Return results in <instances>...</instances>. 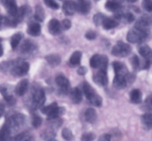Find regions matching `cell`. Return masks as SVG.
<instances>
[{
    "instance_id": "7a4b0ae2",
    "label": "cell",
    "mask_w": 152,
    "mask_h": 141,
    "mask_svg": "<svg viewBox=\"0 0 152 141\" xmlns=\"http://www.w3.org/2000/svg\"><path fill=\"white\" fill-rule=\"evenodd\" d=\"M83 91L85 94L86 97L90 103L96 107L102 106V99L97 93L96 92L93 87L87 82H84L83 84Z\"/></svg>"
},
{
    "instance_id": "4fadbf2b",
    "label": "cell",
    "mask_w": 152,
    "mask_h": 141,
    "mask_svg": "<svg viewBox=\"0 0 152 141\" xmlns=\"http://www.w3.org/2000/svg\"><path fill=\"white\" fill-rule=\"evenodd\" d=\"M28 80L24 79L18 82L15 88V93L18 96H23L26 93L28 88Z\"/></svg>"
},
{
    "instance_id": "8d00e7d4",
    "label": "cell",
    "mask_w": 152,
    "mask_h": 141,
    "mask_svg": "<svg viewBox=\"0 0 152 141\" xmlns=\"http://www.w3.org/2000/svg\"><path fill=\"white\" fill-rule=\"evenodd\" d=\"M57 106H58V104H57V103H51L50 105H49V106H47L43 107V108L41 109V112L43 113V114L48 115V114H49V113H50L51 111H52V110H53L54 108Z\"/></svg>"
},
{
    "instance_id": "6da1fadb",
    "label": "cell",
    "mask_w": 152,
    "mask_h": 141,
    "mask_svg": "<svg viewBox=\"0 0 152 141\" xmlns=\"http://www.w3.org/2000/svg\"><path fill=\"white\" fill-rule=\"evenodd\" d=\"M150 36V30H143L135 27L128 31L127 40L131 43H142L146 41Z\"/></svg>"
},
{
    "instance_id": "681fc988",
    "label": "cell",
    "mask_w": 152,
    "mask_h": 141,
    "mask_svg": "<svg viewBox=\"0 0 152 141\" xmlns=\"http://www.w3.org/2000/svg\"><path fill=\"white\" fill-rule=\"evenodd\" d=\"M123 16L125 20H127V22L129 23L132 22L135 20V17H134V16L131 13H126V14H124Z\"/></svg>"
},
{
    "instance_id": "d4e9b609",
    "label": "cell",
    "mask_w": 152,
    "mask_h": 141,
    "mask_svg": "<svg viewBox=\"0 0 152 141\" xmlns=\"http://www.w3.org/2000/svg\"><path fill=\"white\" fill-rule=\"evenodd\" d=\"M130 98L132 103L138 104L142 102V94L140 90L139 89H134L131 92L130 94Z\"/></svg>"
},
{
    "instance_id": "e0dca14e",
    "label": "cell",
    "mask_w": 152,
    "mask_h": 141,
    "mask_svg": "<svg viewBox=\"0 0 152 141\" xmlns=\"http://www.w3.org/2000/svg\"><path fill=\"white\" fill-rule=\"evenodd\" d=\"M70 98L72 101L75 104H78L82 100V93L81 91L78 88H75L70 91Z\"/></svg>"
},
{
    "instance_id": "d6a6232c",
    "label": "cell",
    "mask_w": 152,
    "mask_h": 141,
    "mask_svg": "<svg viewBox=\"0 0 152 141\" xmlns=\"http://www.w3.org/2000/svg\"><path fill=\"white\" fill-rule=\"evenodd\" d=\"M151 52V49L147 45H142L139 48V53H140V54L144 58H145V59H147L148 56L150 55Z\"/></svg>"
},
{
    "instance_id": "db71d44e",
    "label": "cell",
    "mask_w": 152,
    "mask_h": 141,
    "mask_svg": "<svg viewBox=\"0 0 152 141\" xmlns=\"http://www.w3.org/2000/svg\"><path fill=\"white\" fill-rule=\"evenodd\" d=\"M146 59H148V62H150L151 64L152 63V51H151V52L150 55H149V56H148V58Z\"/></svg>"
},
{
    "instance_id": "ee69618b",
    "label": "cell",
    "mask_w": 152,
    "mask_h": 141,
    "mask_svg": "<svg viewBox=\"0 0 152 141\" xmlns=\"http://www.w3.org/2000/svg\"><path fill=\"white\" fill-rule=\"evenodd\" d=\"M95 134L93 133H84L81 136V140L84 141H90L95 139Z\"/></svg>"
},
{
    "instance_id": "4316f807",
    "label": "cell",
    "mask_w": 152,
    "mask_h": 141,
    "mask_svg": "<svg viewBox=\"0 0 152 141\" xmlns=\"http://www.w3.org/2000/svg\"><path fill=\"white\" fill-rule=\"evenodd\" d=\"M142 123L147 129H152V113H147L142 115L141 118Z\"/></svg>"
},
{
    "instance_id": "52a82bcc",
    "label": "cell",
    "mask_w": 152,
    "mask_h": 141,
    "mask_svg": "<svg viewBox=\"0 0 152 141\" xmlns=\"http://www.w3.org/2000/svg\"><path fill=\"white\" fill-rule=\"evenodd\" d=\"M133 79L134 78L130 74H128V75L116 74L113 80V85L117 89H123L126 88L128 82H130V80H134Z\"/></svg>"
},
{
    "instance_id": "f907efd6",
    "label": "cell",
    "mask_w": 152,
    "mask_h": 141,
    "mask_svg": "<svg viewBox=\"0 0 152 141\" xmlns=\"http://www.w3.org/2000/svg\"><path fill=\"white\" fill-rule=\"evenodd\" d=\"M111 139V136L108 134H102V136H100L99 137V140H102V141H109Z\"/></svg>"
},
{
    "instance_id": "277c9868",
    "label": "cell",
    "mask_w": 152,
    "mask_h": 141,
    "mask_svg": "<svg viewBox=\"0 0 152 141\" xmlns=\"http://www.w3.org/2000/svg\"><path fill=\"white\" fill-rule=\"evenodd\" d=\"M46 101L45 92L42 88H35L32 93L31 106L34 109H37L42 107Z\"/></svg>"
},
{
    "instance_id": "5b68a950",
    "label": "cell",
    "mask_w": 152,
    "mask_h": 141,
    "mask_svg": "<svg viewBox=\"0 0 152 141\" xmlns=\"http://www.w3.org/2000/svg\"><path fill=\"white\" fill-rule=\"evenodd\" d=\"M25 122H26V117L24 114H16L11 116L7 120L5 123L9 126L10 129H11V132H15L24 125Z\"/></svg>"
},
{
    "instance_id": "ac0fdd59",
    "label": "cell",
    "mask_w": 152,
    "mask_h": 141,
    "mask_svg": "<svg viewBox=\"0 0 152 141\" xmlns=\"http://www.w3.org/2000/svg\"><path fill=\"white\" fill-rule=\"evenodd\" d=\"M0 92L3 95L4 98L6 100L7 103H9L10 105H14L16 103V100L12 95L9 94L8 90L5 85H1L0 86Z\"/></svg>"
},
{
    "instance_id": "5bb4252c",
    "label": "cell",
    "mask_w": 152,
    "mask_h": 141,
    "mask_svg": "<svg viewBox=\"0 0 152 141\" xmlns=\"http://www.w3.org/2000/svg\"><path fill=\"white\" fill-rule=\"evenodd\" d=\"M61 25L58 20L56 19H52L50 20L49 23V30L51 34L58 35L61 31Z\"/></svg>"
},
{
    "instance_id": "9f6ffc18",
    "label": "cell",
    "mask_w": 152,
    "mask_h": 141,
    "mask_svg": "<svg viewBox=\"0 0 152 141\" xmlns=\"http://www.w3.org/2000/svg\"><path fill=\"white\" fill-rule=\"evenodd\" d=\"M126 1H128V2H136L137 1H138V0H126Z\"/></svg>"
},
{
    "instance_id": "ffe728a7",
    "label": "cell",
    "mask_w": 152,
    "mask_h": 141,
    "mask_svg": "<svg viewBox=\"0 0 152 141\" xmlns=\"http://www.w3.org/2000/svg\"><path fill=\"white\" fill-rule=\"evenodd\" d=\"M65 112V108L63 107H55L49 114H48V120H54L58 119L60 116L63 115Z\"/></svg>"
},
{
    "instance_id": "8992f818",
    "label": "cell",
    "mask_w": 152,
    "mask_h": 141,
    "mask_svg": "<svg viewBox=\"0 0 152 141\" xmlns=\"http://www.w3.org/2000/svg\"><path fill=\"white\" fill-rule=\"evenodd\" d=\"M131 52V47L127 43H123L122 41H119L114 46L112 49V54L115 56L119 57H125L130 54Z\"/></svg>"
},
{
    "instance_id": "c3c4849f",
    "label": "cell",
    "mask_w": 152,
    "mask_h": 141,
    "mask_svg": "<svg viewBox=\"0 0 152 141\" xmlns=\"http://www.w3.org/2000/svg\"><path fill=\"white\" fill-rule=\"evenodd\" d=\"M71 25L72 23L69 20H66H66H64L62 21L61 27H62L63 29H64V30H68V29H69L70 27H71Z\"/></svg>"
},
{
    "instance_id": "7bdbcfd3",
    "label": "cell",
    "mask_w": 152,
    "mask_h": 141,
    "mask_svg": "<svg viewBox=\"0 0 152 141\" xmlns=\"http://www.w3.org/2000/svg\"><path fill=\"white\" fill-rule=\"evenodd\" d=\"M107 65H108V58L106 56H104V55H102V61H101L100 68L101 69H104L107 71Z\"/></svg>"
},
{
    "instance_id": "ba28073f",
    "label": "cell",
    "mask_w": 152,
    "mask_h": 141,
    "mask_svg": "<svg viewBox=\"0 0 152 141\" xmlns=\"http://www.w3.org/2000/svg\"><path fill=\"white\" fill-rule=\"evenodd\" d=\"M55 82L58 86H59L61 92H63L64 94H66L68 92L69 90L70 82L65 76H64L63 74L58 75L55 78Z\"/></svg>"
},
{
    "instance_id": "f546056e",
    "label": "cell",
    "mask_w": 152,
    "mask_h": 141,
    "mask_svg": "<svg viewBox=\"0 0 152 141\" xmlns=\"http://www.w3.org/2000/svg\"><path fill=\"white\" fill-rule=\"evenodd\" d=\"M81 56H82V53H81V51H77L74 52V53L72 54V55L71 56V57H70V63L73 65H79L80 62H81Z\"/></svg>"
},
{
    "instance_id": "2e32d148",
    "label": "cell",
    "mask_w": 152,
    "mask_h": 141,
    "mask_svg": "<svg viewBox=\"0 0 152 141\" xmlns=\"http://www.w3.org/2000/svg\"><path fill=\"white\" fill-rule=\"evenodd\" d=\"M113 66L114 68V72L116 74H121V75H128V71L127 69V67L124 63L118 61H115L113 63Z\"/></svg>"
},
{
    "instance_id": "60d3db41",
    "label": "cell",
    "mask_w": 152,
    "mask_h": 141,
    "mask_svg": "<svg viewBox=\"0 0 152 141\" xmlns=\"http://www.w3.org/2000/svg\"><path fill=\"white\" fill-rule=\"evenodd\" d=\"M44 2L45 4L52 9L56 10L59 8V5L55 2V0H44Z\"/></svg>"
},
{
    "instance_id": "7402d4cb",
    "label": "cell",
    "mask_w": 152,
    "mask_h": 141,
    "mask_svg": "<svg viewBox=\"0 0 152 141\" xmlns=\"http://www.w3.org/2000/svg\"><path fill=\"white\" fill-rule=\"evenodd\" d=\"M105 8L110 11H113V12H115V11H117L122 8V5L120 4V2H117V1H115V0H110L107 1L105 4Z\"/></svg>"
},
{
    "instance_id": "603a6c76",
    "label": "cell",
    "mask_w": 152,
    "mask_h": 141,
    "mask_svg": "<svg viewBox=\"0 0 152 141\" xmlns=\"http://www.w3.org/2000/svg\"><path fill=\"white\" fill-rule=\"evenodd\" d=\"M11 133H12L11 129H10V127L6 123H5L0 129V140H8L9 137L11 136Z\"/></svg>"
},
{
    "instance_id": "bcb514c9",
    "label": "cell",
    "mask_w": 152,
    "mask_h": 141,
    "mask_svg": "<svg viewBox=\"0 0 152 141\" xmlns=\"http://www.w3.org/2000/svg\"><path fill=\"white\" fill-rule=\"evenodd\" d=\"M96 36H97V34H96V31H93V30H89L85 34L86 38L90 40H95L96 38Z\"/></svg>"
},
{
    "instance_id": "9c48e42d",
    "label": "cell",
    "mask_w": 152,
    "mask_h": 141,
    "mask_svg": "<svg viewBox=\"0 0 152 141\" xmlns=\"http://www.w3.org/2000/svg\"><path fill=\"white\" fill-rule=\"evenodd\" d=\"M3 6L5 7L8 14L12 17H15L18 12L17 3L15 0H0Z\"/></svg>"
},
{
    "instance_id": "8fae6325",
    "label": "cell",
    "mask_w": 152,
    "mask_h": 141,
    "mask_svg": "<svg viewBox=\"0 0 152 141\" xmlns=\"http://www.w3.org/2000/svg\"><path fill=\"white\" fill-rule=\"evenodd\" d=\"M152 24V20L149 17L143 16L142 17L137 20L135 27L143 30H150V27Z\"/></svg>"
},
{
    "instance_id": "ab89813d",
    "label": "cell",
    "mask_w": 152,
    "mask_h": 141,
    "mask_svg": "<svg viewBox=\"0 0 152 141\" xmlns=\"http://www.w3.org/2000/svg\"><path fill=\"white\" fill-rule=\"evenodd\" d=\"M144 106L146 110L152 111V94H150V95L146 98L145 101Z\"/></svg>"
},
{
    "instance_id": "11a10c76",
    "label": "cell",
    "mask_w": 152,
    "mask_h": 141,
    "mask_svg": "<svg viewBox=\"0 0 152 141\" xmlns=\"http://www.w3.org/2000/svg\"><path fill=\"white\" fill-rule=\"evenodd\" d=\"M3 55V48H2V45L0 44V57Z\"/></svg>"
},
{
    "instance_id": "816d5d0a",
    "label": "cell",
    "mask_w": 152,
    "mask_h": 141,
    "mask_svg": "<svg viewBox=\"0 0 152 141\" xmlns=\"http://www.w3.org/2000/svg\"><path fill=\"white\" fill-rule=\"evenodd\" d=\"M87 72V69L86 67L82 66V67H80L78 70V74L79 75H84Z\"/></svg>"
},
{
    "instance_id": "7dc6e473",
    "label": "cell",
    "mask_w": 152,
    "mask_h": 141,
    "mask_svg": "<svg viewBox=\"0 0 152 141\" xmlns=\"http://www.w3.org/2000/svg\"><path fill=\"white\" fill-rule=\"evenodd\" d=\"M7 25H10V20L6 17L0 15V27Z\"/></svg>"
},
{
    "instance_id": "74e56055",
    "label": "cell",
    "mask_w": 152,
    "mask_h": 141,
    "mask_svg": "<svg viewBox=\"0 0 152 141\" xmlns=\"http://www.w3.org/2000/svg\"><path fill=\"white\" fill-rule=\"evenodd\" d=\"M62 137L66 140H71L73 138V134L69 129L64 128L62 131Z\"/></svg>"
},
{
    "instance_id": "f1b7e54d",
    "label": "cell",
    "mask_w": 152,
    "mask_h": 141,
    "mask_svg": "<svg viewBox=\"0 0 152 141\" xmlns=\"http://www.w3.org/2000/svg\"><path fill=\"white\" fill-rule=\"evenodd\" d=\"M34 19L37 21L43 22L45 19V12L43 8L40 5H37L35 9Z\"/></svg>"
},
{
    "instance_id": "83f0119b",
    "label": "cell",
    "mask_w": 152,
    "mask_h": 141,
    "mask_svg": "<svg viewBox=\"0 0 152 141\" xmlns=\"http://www.w3.org/2000/svg\"><path fill=\"white\" fill-rule=\"evenodd\" d=\"M34 49V45L30 40H26L21 46V51L24 54L30 53L33 51Z\"/></svg>"
},
{
    "instance_id": "f35d334b",
    "label": "cell",
    "mask_w": 152,
    "mask_h": 141,
    "mask_svg": "<svg viewBox=\"0 0 152 141\" xmlns=\"http://www.w3.org/2000/svg\"><path fill=\"white\" fill-rule=\"evenodd\" d=\"M142 7L148 12H152V0H143Z\"/></svg>"
},
{
    "instance_id": "cb8c5ba5",
    "label": "cell",
    "mask_w": 152,
    "mask_h": 141,
    "mask_svg": "<svg viewBox=\"0 0 152 141\" xmlns=\"http://www.w3.org/2000/svg\"><path fill=\"white\" fill-rule=\"evenodd\" d=\"M84 117L88 123H93L97 119V113L93 108H88L84 113Z\"/></svg>"
},
{
    "instance_id": "9a60e30c",
    "label": "cell",
    "mask_w": 152,
    "mask_h": 141,
    "mask_svg": "<svg viewBox=\"0 0 152 141\" xmlns=\"http://www.w3.org/2000/svg\"><path fill=\"white\" fill-rule=\"evenodd\" d=\"M63 11L66 15H72L76 11L75 2L72 0H67L63 5Z\"/></svg>"
},
{
    "instance_id": "d590c367",
    "label": "cell",
    "mask_w": 152,
    "mask_h": 141,
    "mask_svg": "<svg viewBox=\"0 0 152 141\" xmlns=\"http://www.w3.org/2000/svg\"><path fill=\"white\" fill-rule=\"evenodd\" d=\"M31 123L34 128H39L42 124V118L37 114H34L32 117Z\"/></svg>"
},
{
    "instance_id": "d6986e66",
    "label": "cell",
    "mask_w": 152,
    "mask_h": 141,
    "mask_svg": "<svg viewBox=\"0 0 152 141\" xmlns=\"http://www.w3.org/2000/svg\"><path fill=\"white\" fill-rule=\"evenodd\" d=\"M28 33L32 37H37L41 33V27L38 23H31L28 28Z\"/></svg>"
},
{
    "instance_id": "484cf974",
    "label": "cell",
    "mask_w": 152,
    "mask_h": 141,
    "mask_svg": "<svg viewBox=\"0 0 152 141\" xmlns=\"http://www.w3.org/2000/svg\"><path fill=\"white\" fill-rule=\"evenodd\" d=\"M119 25V22H118L116 20H113V19L110 18H105L103 22V25L104 28L106 29V30H110V29L114 28V27H116V26H118Z\"/></svg>"
},
{
    "instance_id": "7c38bea8",
    "label": "cell",
    "mask_w": 152,
    "mask_h": 141,
    "mask_svg": "<svg viewBox=\"0 0 152 141\" xmlns=\"http://www.w3.org/2000/svg\"><path fill=\"white\" fill-rule=\"evenodd\" d=\"M76 11L82 14H87L90 10V2L86 0H77L75 2Z\"/></svg>"
},
{
    "instance_id": "e575fe53",
    "label": "cell",
    "mask_w": 152,
    "mask_h": 141,
    "mask_svg": "<svg viewBox=\"0 0 152 141\" xmlns=\"http://www.w3.org/2000/svg\"><path fill=\"white\" fill-rule=\"evenodd\" d=\"M106 17L102 14H97L93 17V22L96 26H100L103 24V22Z\"/></svg>"
},
{
    "instance_id": "1f68e13d",
    "label": "cell",
    "mask_w": 152,
    "mask_h": 141,
    "mask_svg": "<svg viewBox=\"0 0 152 141\" xmlns=\"http://www.w3.org/2000/svg\"><path fill=\"white\" fill-rule=\"evenodd\" d=\"M101 61H102V55L95 54L90 59V66L93 68H98L101 65Z\"/></svg>"
},
{
    "instance_id": "3957f363",
    "label": "cell",
    "mask_w": 152,
    "mask_h": 141,
    "mask_svg": "<svg viewBox=\"0 0 152 141\" xmlns=\"http://www.w3.org/2000/svg\"><path fill=\"white\" fill-rule=\"evenodd\" d=\"M29 70V64L20 60L12 61V65L10 69L11 74L14 77H22L26 75Z\"/></svg>"
},
{
    "instance_id": "30bf717a",
    "label": "cell",
    "mask_w": 152,
    "mask_h": 141,
    "mask_svg": "<svg viewBox=\"0 0 152 141\" xmlns=\"http://www.w3.org/2000/svg\"><path fill=\"white\" fill-rule=\"evenodd\" d=\"M93 80L96 84L101 85V86H104V85H107L108 78L106 70L100 68V71L93 77Z\"/></svg>"
},
{
    "instance_id": "f5cc1de1",
    "label": "cell",
    "mask_w": 152,
    "mask_h": 141,
    "mask_svg": "<svg viewBox=\"0 0 152 141\" xmlns=\"http://www.w3.org/2000/svg\"><path fill=\"white\" fill-rule=\"evenodd\" d=\"M4 111H5V106H4V105L0 103V117L3 115Z\"/></svg>"
},
{
    "instance_id": "4dcf8cb0",
    "label": "cell",
    "mask_w": 152,
    "mask_h": 141,
    "mask_svg": "<svg viewBox=\"0 0 152 141\" xmlns=\"http://www.w3.org/2000/svg\"><path fill=\"white\" fill-rule=\"evenodd\" d=\"M23 37V35L21 33H17L14 35H13L11 39V46L13 49H15L18 46Z\"/></svg>"
},
{
    "instance_id": "836d02e7",
    "label": "cell",
    "mask_w": 152,
    "mask_h": 141,
    "mask_svg": "<svg viewBox=\"0 0 152 141\" xmlns=\"http://www.w3.org/2000/svg\"><path fill=\"white\" fill-rule=\"evenodd\" d=\"M41 136L43 138V140H54V138H55V133L53 132L52 129H48V130L46 131V132H43Z\"/></svg>"
},
{
    "instance_id": "b9f144b4",
    "label": "cell",
    "mask_w": 152,
    "mask_h": 141,
    "mask_svg": "<svg viewBox=\"0 0 152 141\" xmlns=\"http://www.w3.org/2000/svg\"><path fill=\"white\" fill-rule=\"evenodd\" d=\"M31 137L28 134V133H21L20 134H18L17 136L15 137L16 140H29L31 139Z\"/></svg>"
},
{
    "instance_id": "44dd1931",
    "label": "cell",
    "mask_w": 152,
    "mask_h": 141,
    "mask_svg": "<svg viewBox=\"0 0 152 141\" xmlns=\"http://www.w3.org/2000/svg\"><path fill=\"white\" fill-rule=\"evenodd\" d=\"M46 59L48 63L52 67H56L58 66V65H60L61 62V56H59L58 54H50V55H47L46 56Z\"/></svg>"
},
{
    "instance_id": "f6af8a7d",
    "label": "cell",
    "mask_w": 152,
    "mask_h": 141,
    "mask_svg": "<svg viewBox=\"0 0 152 141\" xmlns=\"http://www.w3.org/2000/svg\"><path fill=\"white\" fill-rule=\"evenodd\" d=\"M131 65L134 69H137L140 67V59H139L138 56H134L131 58Z\"/></svg>"
}]
</instances>
